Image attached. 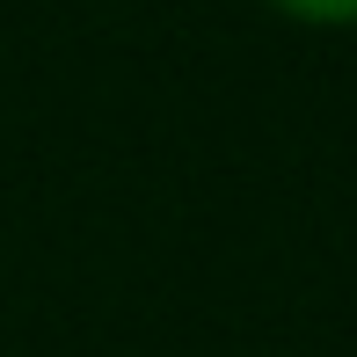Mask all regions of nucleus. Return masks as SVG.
Returning <instances> with one entry per match:
<instances>
[{
  "instance_id": "nucleus-1",
  "label": "nucleus",
  "mask_w": 357,
  "mask_h": 357,
  "mask_svg": "<svg viewBox=\"0 0 357 357\" xmlns=\"http://www.w3.org/2000/svg\"><path fill=\"white\" fill-rule=\"evenodd\" d=\"M291 22H314V29H350L357 22V0H270Z\"/></svg>"
}]
</instances>
